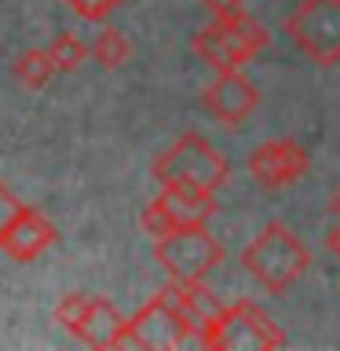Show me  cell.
I'll return each mask as SVG.
<instances>
[{
  "label": "cell",
  "instance_id": "6da1fadb",
  "mask_svg": "<svg viewBox=\"0 0 340 351\" xmlns=\"http://www.w3.org/2000/svg\"><path fill=\"white\" fill-rule=\"evenodd\" d=\"M150 176L165 191H194V194H216L227 183L230 165L212 143L197 132H186L172 143L169 150H161L150 165Z\"/></svg>",
  "mask_w": 340,
  "mask_h": 351
},
{
  "label": "cell",
  "instance_id": "7a4b0ae2",
  "mask_svg": "<svg viewBox=\"0 0 340 351\" xmlns=\"http://www.w3.org/2000/svg\"><path fill=\"white\" fill-rule=\"evenodd\" d=\"M241 267L271 296H282L300 274L311 267V252L285 223H267L241 249Z\"/></svg>",
  "mask_w": 340,
  "mask_h": 351
},
{
  "label": "cell",
  "instance_id": "3957f363",
  "mask_svg": "<svg viewBox=\"0 0 340 351\" xmlns=\"http://www.w3.org/2000/svg\"><path fill=\"white\" fill-rule=\"evenodd\" d=\"M194 344L208 351H274L285 348V333L252 300L223 304V311L197 326Z\"/></svg>",
  "mask_w": 340,
  "mask_h": 351
},
{
  "label": "cell",
  "instance_id": "277c9868",
  "mask_svg": "<svg viewBox=\"0 0 340 351\" xmlns=\"http://www.w3.org/2000/svg\"><path fill=\"white\" fill-rule=\"evenodd\" d=\"M267 37L271 33L256 19H249V11H241L234 19H212V26L197 29L191 37V48L205 66H212L216 73H227L256 59L267 48Z\"/></svg>",
  "mask_w": 340,
  "mask_h": 351
},
{
  "label": "cell",
  "instance_id": "5b68a950",
  "mask_svg": "<svg viewBox=\"0 0 340 351\" xmlns=\"http://www.w3.org/2000/svg\"><path fill=\"white\" fill-rule=\"evenodd\" d=\"M223 245L208 234L205 223L175 227L169 234L154 238V260L169 271L172 282H205L219 263H223Z\"/></svg>",
  "mask_w": 340,
  "mask_h": 351
},
{
  "label": "cell",
  "instance_id": "8992f818",
  "mask_svg": "<svg viewBox=\"0 0 340 351\" xmlns=\"http://www.w3.org/2000/svg\"><path fill=\"white\" fill-rule=\"evenodd\" d=\"M285 33L311 62L337 66L340 62V0H300L289 19Z\"/></svg>",
  "mask_w": 340,
  "mask_h": 351
},
{
  "label": "cell",
  "instance_id": "52a82bcc",
  "mask_svg": "<svg viewBox=\"0 0 340 351\" xmlns=\"http://www.w3.org/2000/svg\"><path fill=\"white\" fill-rule=\"evenodd\" d=\"M245 165H249V176L263 186V191H282V186H293L296 180L307 176L311 154H307V147L296 139H271V143H260V147L249 154Z\"/></svg>",
  "mask_w": 340,
  "mask_h": 351
},
{
  "label": "cell",
  "instance_id": "ba28073f",
  "mask_svg": "<svg viewBox=\"0 0 340 351\" xmlns=\"http://www.w3.org/2000/svg\"><path fill=\"white\" fill-rule=\"evenodd\" d=\"M194 337H197V322L172 315L158 300L143 304L128 318V329H125V344H136V348H183Z\"/></svg>",
  "mask_w": 340,
  "mask_h": 351
},
{
  "label": "cell",
  "instance_id": "9c48e42d",
  "mask_svg": "<svg viewBox=\"0 0 340 351\" xmlns=\"http://www.w3.org/2000/svg\"><path fill=\"white\" fill-rule=\"evenodd\" d=\"M256 103H260V88L241 70L216 73V81L202 92V106L227 128L238 125V121H245L252 110H256Z\"/></svg>",
  "mask_w": 340,
  "mask_h": 351
},
{
  "label": "cell",
  "instance_id": "30bf717a",
  "mask_svg": "<svg viewBox=\"0 0 340 351\" xmlns=\"http://www.w3.org/2000/svg\"><path fill=\"white\" fill-rule=\"evenodd\" d=\"M55 241H59L55 223L44 213H37V208H29V205H22L15 213V219L0 230V249H4L11 260H19V263L37 260L40 252H48L55 245Z\"/></svg>",
  "mask_w": 340,
  "mask_h": 351
},
{
  "label": "cell",
  "instance_id": "8fae6325",
  "mask_svg": "<svg viewBox=\"0 0 340 351\" xmlns=\"http://www.w3.org/2000/svg\"><path fill=\"white\" fill-rule=\"evenodd\" d=\"M125 329H128V318L121 315L110 300L92 296L81 326L73 329V337L81 340V344H88V348H121L125 344Z\"/></svg>",
  "mask_w": 340,
  "mask_h": 351
},
{
  "label": "cell",
  "instance_id": "7c38bea8",
  "mask_svg": "<svg viewBox=\"0 0 340 351\" xmlns=\"http://www.w3.org/2000/svg\"><path fill=\"white\" fill-rule=\"evenodd\" d=\"M161 197L169 205V213L175 219V227H191V223H208L216 216V194H194V191H165Z\"/></svg>",
  "mask_w": 340,
  "mask_h": 351
},
{
  "label": "cell",
  "instance_id": "4fadbf2b",
  "mask_svg": "<svg viewBox=\"0 0 340 351\" xmlns=\"http://www.w3.org/2000/svg\"><path fill=\"white\" fill-rule=\"evenodd\" d=\"M11 73H15L19 81L29 88V92H40L44 84H51V77L59 73V70H55V62H51L48 48H29V51H22L19 59H15Z\"/></svg>",
  "mask_w": 340,
  "mask_h": 351
},
{
  "label": "cell",
  "instance_id": "5bb4252c",
  "mask_svg": "<svg viewBox=\"0 0 340 351\" xmlns=\"http://www.w3.org/2000/svg\"><path fill=\"white\" fill-rule=\"evenodd\" d=\"M88 55H95V62L99 66H106V70H117L121 62H128V55H132V44L128 37L121 29L114 26H106L99 37L92 40V48H88Z\"/></svg>",
  "mask_w": 340,
  "mask_h": 351
},
{
  "label": "cell",
  "instance_id": "9a60e30c",
  "mask_svg": "<svg viewBox=\"0 0 340 351\" xmlns=\"http://www.w3.org/2000/svg\"><path fill=\"white\" fill-rule=\"evenodd\" d=\"M48 55H51V62L59 73H73V70H81V62L88 59V44H81L73 33H55V40L48 44Z\"/></svg>",
  "mask_w": 340,
  "mask_h": 351
},
{
  "label": "cell",
  "instance_id": "2e32d148",
  "mask_svg": "<svg viewBox=\"0 0 340 351\" xmlns=\"http://www.w3.org/2000/svg\"><path fill=\"white\" fill-rule=\"evenodd\" d=\"M180 289H183V304H186V311H191L197 322H205V318H212L223 311V304L216 300L212 293L205 289L202 282H180Z\"/></svg>",
  "mask_w": 340,
  "mask_h": 351
},
{
  "label": "cell",
  "instance_id": "e0dca14e",
  "mask_svg": "<svg viewBox=\"0 0 340 351\" xmlns=\"http://www.w3.org/2000/svg\"><path fill=\"white\" fill-rule=\"evenodd\" d=\"M139 223H143V230H147L150 238H161V234H169V230H175V219H172V213H169V205H165L161 194L154 197V202H147Z\"/></svg>",
  "mask_w": 340,
  "mask_h": 351
},
{
  "label": "cell",
  "instance_id": "ac0fdd59",
  "mask_svg": "<svg viewBox=\"0 0 340 351\" xmlns=\"http://www.w3.org/2000/svg\"><path fill=\"white\" fill-rule=\"evenodd\" d=\"M88 300H92L88 293H70V296H62V300H59V307H55V322H59V326H66V329L73 333V329L81 326L84 311H88Z\"/></svg>",
  "mask_w": 340,
  "mask_h": 351
},
{
  "label": "cell",
  "instance_id": "d6986e66",
  "mask_svg": "<svg viewBox=\"0 0 340 351\" xmlns=\"http://www.w3.org/2000/svg\"><path fill=\"white\" fill-rule=\"evenodd\" d=\"M73 15H81L84 22H106L125 0H66Z\"/></svg>",
  "mask_w": 340,
  "mask_h": 351
},
{
  "label": "cell",
  "instance_id": "ffe728a7",
  "mask_svg": "<svg viewBox=\"0 0 340 351\" xmlns=\"http://www.w3.org/2000/svg\"><path fill=\"white\" fill-rule=\"evenodd\" d=\"M202 8H205L212 19H234V15H241V11H245V4H241V0H202Z\"/></svg>",
  "mask_w": 340,
  "mask_h": 351
},
{
  "label": "cell",
  "instance_id": "44dd1931",
  "mask_svg": "<svg viewBox=\"0 0 340 351\" xmlns=\"http://www.w3.org/2000/svg\"><path fill=\"white\" fill-rule=\"evenodd\" d=\"M19 208H22V202H19V197L8 191L4 183H0V230H4V227L11 223V219H15V213H19Z\"/></svg>",
  "mask_w": 340,
  "mask_h": 351
},
{
  "label": "cell",
  "instance_id": "7402d4cb",
  "mask_svg": "<svg viewBox=\"0 0 340 351\" xmlns=\"http://www.w3.org/2000/svg\"><path fill=\"white\" fill-rule=\"evenodd\" d=\"M326 249L340 260V219H337V227H329V230H326Z\"/></svg>",
  "mask_w": 340,
  "mask_h": 351
},
{
  "label": "cell",
  "instance_id": "603a6c76",
  "mask_svg": "<svg viewBox=\"0 0 340 351\" xmlns=\"http://www.w3.org/2000/svg\"><path fill=\"white\" fill-rule=\"evenodd\" d=\"M329 213H333V216H337V219H340V191H337V194H333V202H329Z\"/></svg>",
  "mask_w": 340,
  "mask_h": 351
}]
</instances>
